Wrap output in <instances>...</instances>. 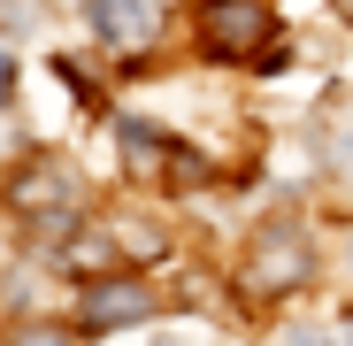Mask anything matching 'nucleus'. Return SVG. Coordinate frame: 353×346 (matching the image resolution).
<instances>
[{"instance_id":"1","label":"nucleus","mask_w":353,"mask_h":346,"mask_svg":"<svg viewBox=\"0 0 353 346\" xmlns=\"http://www.w3.org/2000/svg\"><path fill=\"white\" fill-rule=\"evenodd\" d=\"M200 46L215 62H284V39H276V8L261 0H200Z\"/></svg>"},{"instance_id":"2","label":"nucleus","mask_w":353,"mask_h":346,"mask_svg":"<svg viewBox=\"0 0 353 346\" xmlns=\"http://www.w3.org/2000/svg\"><path fill=\"white\" fill-rule=\"evenodd\" d=\"M246 293L254 300H284L292 285H307L315 277V247H307V231L292 223V215H276V223H261L254 239H246Z\"/></svg>"},{"instance_id":"3","label":"nucleus","mask_w":353,"mask_h":346,"mask_svg":"<svg viewBox=\"0 0 353 346\" xmlns=\"http://www.w3.org/2000/svg\"><path fill=\"white\" fill-rule=\"evenodd\" d=\"M146 316H154V293L139 277H100V285H85V300H77L85 331H123V323H146Z\"/></svg>"},{"instance_id":"4","label":"nucleus","mask_w":353,"mask_h":346,"mask_svg":"<svg viewBox=\"0 0 353 346\" xmlns=\"http://www.w3.org/2000/svg\"><path fill=\"white\" fill-rule=\"evenodd\" d=\"M92 8V31L108 39V46H123V54H139L154 31H161V8L154 0H85Z\"/></svg>"},{"instance_id":"5","label":"nucleus","mask_w":353,"mask_h":346,"mask_svg":"<svg viewBox=\"0 0 353 346\" xmlns=\"http://www.w3.org/2000/svg\"><path fill=\"white\" fill-rule=\"evenodd\" d=\"M16 208L23 215H54V208L70 215V177H62V169H23V177H16Z\"/></svg>"},{"instance_id":"6","label":"nucleus","mask_w":353,"mask_h":346,"mask_svg":"<svg viewBox=\"0 0 353 346\" xmlns=\"http://www.w3.org/2000/svg\"><path fill=\"white\" fill-rule=\"evenodd\" d=\"M8 346H77V338H70L62 323H23V331H16Z\"/></svg>"},{"instance_id":"7","label":"nucleus","mask_w":353,"mask_h":346,"mask_svg":"<svg viewBox=\"0 0 353 346\" xmlns=\"http://www.w3.org/2000/svg\"><path fill=\"white\" fill-rule=\"evenodd\" d=\"M269 346H330V338H323V331H315V323H284V331H276V338H269Z\"/></svg>"},{"instance_id":"8","label":"nucleus","mask_w":353,"mask_h":346,"mask_svg":"<svg viewBox=\"0 0 353 346\" xmlns=\"http://www.w3.org/2000/svg\"><path fill=\"white\" fill-rule=\"evenodd\" d=\"M8 93H16V54L0 46V100H8Z\"/></svg>"},{"instance_id":"9","label":"nucleus","mask_w":353,"mask_h":346,"mask_svg":"<svg viewBox=\"0 0 353 346\" xmlns=\"http://www.w3.org/2000/svg\"><path fill=\"white\" fill-rule=\"evenodd\" d=\"M338 8H345V16H353V0H338Z\"/></svg>"},{"instance_id":"10","label":"nucleus","mask_w":353,"mask_h":346,"mask_svg":"<svg viewBox=\"0 0 353 346\" xmlns=\"http://www.w3.org/2000/svg\"><path fill=\"white\" fill-rule=\"evenodd\" d=\"M345 346H353V331H345Z\"/></svg>"},{"instance_id":"11","label":"nucleus","mask_w":353,"mask_h":346,"mask_svg":"<svg viewBox=\"0 0 353 346\" xmlns=\"http://www.w3.org/2000/svg\"><path fill=\"white\" fill-rule=\"evenodd\" d=\"M169 346H176V338H169Z\"/></svg>"}]
</instances>
